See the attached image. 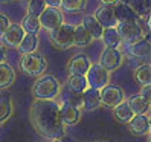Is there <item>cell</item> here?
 <instances>
[{
	"label": "cell",
	"instance_id": "cell-1",
	"mask_svg": "<svg viewBox=\"0 0 151 142\" xmlns=\"http://www.w3.org/2000/svg\"><path fill=\"white\" fill-rule=\"evenodd\" d=\"M31 122L43 138L61 139L64 136V124L54 99H35L31 105Z\"/></svg>",
	"mask_w": 151,
	"mask_h": 142
},
{
	"label": "cell",
	"instance_id": "cell-2",
	"mask_svg": "<svg viewBox=\"0 0 151 142\" xmlns=\"http://www.w3.org/2000/svg\"><path fill=\"white\" fill-rule=\"evenodd\" d=\"M61 84L54 75L43 74L32 86V95L35 99H55L60 95Z\"/></svg>",
	"mask_w": 151,
	"mask_h": 142
},
{
	"label": "cell",
	"instance_id": "cell-3",
	"mask_svg": "<svg viewBox=\"0 0 151 142\" xmlns=\"http://www.w3.org/2000/svg\"><path fill=\"white\" fill-rule=\"evenodd\" d=\"M73 28L72 25H60L58 28L49 31V38L55 48L69 49L73 46Z\"/></svg>",
	"mask_w": 151,
	"mask_h": 142
},
{
	"label": "cell",
	"instance_id": "cell-4",
	"mask_svg": "<svg viewBox=\"0 0 151 142\" xmlns=\"http://www.w3.org/2000/svg\"><path fill=\"white\" fill-rule=\"evenodd\" d=\"M20 66L24 74H28L31 76H40L44 74V70L47 67V63H46V58L41 54L32 52V54H26L22 58Z\"/></svg>",
	"mask_w": 151,
	"mask_h": 142
},
{
	"label": "cell",
	"instance_id": "cell-5",
	"mask_svg": "<svg viewBox=\"0 0 151 142\" xmlns=\"http://www.w3.org/2000/svg\"><path fill=\"white\" fill-rule=\"evenodd\" d=\"M114 28H116L121 40L127 44H131V43L140 40L142 34H144L142 32L140 20H137V22H119Z\"/></svg>",
	"mask_w": 151,
	"mask_h": 142
},
{
	"label": "cell",
	"instance_id": "cell-6",
	"mask_svg": "<svg viewBox=\"0 0 151 142\" xmlns=\"http://www.w3.org/2000/svg\"><path fill=\"white\" fill-rule=\"evenodd\" d=\"M86 79H87V86L92 89H102L109 84L110 81V72L107 69H104L99 63L96 64H90L87 74H86Z\"/></svg>",
	"mask_w": 151,
	"mask_h": 142
},
{
	"label": "cell",
	"instance_id": "cell-7",
	"mask_svg": "<svg viewBox=\"0 0 151 142\" xmlns=\"http://www.w3.org/2000/svg\"><path fill=\"white\" fill-rule=\"evenodd\" d=\"M99 98H101V104H104L105 107L114 109L118 104H121L125 99V93H124L121 87L107 84L105 87L99 89Z\"/></svg>",
	"mask_w": 151,
	"mask_h": 142
},
{
	"label": "cell",
	"instance_id": "cell-8",
	"mask_svg": "<svg viewBox=\"0 0 151 142\" xmlns=\"http://www.w3.org/2000/svg\"><path fill=\"white\" fill-rule=\"evenodd\" d=\"M122 61H124V55L119 50V48H105L99 57V64L104 69H107L109 72L121 67Z\"/></svg>",
	"mask_w": 151,
	"mask_h": 142
},
{
	"label": "cell",
	"instance_id": "cell-9",
	"mask_svg": "<svg viewBox=\"0 0 151 142\" xmlns=\"http://www.w3.org/2000/svg\"><path fill=\"white\" fill-rule=\"evenodd\" d=\"M38 22H40V26H43L44 29L52 31L58 28L60 25H63V14H61L58 8L46 6L43 9V12L38 15Z\"/></svg>",
	"mask_w": 151,
	"mask_h": 142
},
{
	"label": "cell",
	"instance_id": "cell-10",
	"mask_svg": "<svg viewBox=\"0 0 151 142\" xmlns=\"http://www.w3.org/2000/svg\"><path fill=\"white\" fill-rule=\"evenodd\" d=\"M58 110H60V116L64 125H75L81 118V110L76 109L75 105L70 102L64 101L63 104H58Z\"/></svg>",
	"mask_w": 151,
	"mask_h": 142
},
{
	"label": "cell",
	"instance_id": "cell-11",
	"mask_svg": "<svg viewBox=\"0 0 151 142\" xmlns=\"http://www.w3.org/2000/svg\"><path fill=\"white\" fill-rule=\"evenodd\" d=\"M23 37H24V31L22 28V25H19V23H9L8 29L2 35L3 43L6 44V46H11V48L19 46Z\"/></svg>",
	"mask_w": 151,
	"mask_h": 142
},
{
	"label": "cell",
	"instance_id": "cell-12",
	"mask_svg": "<svg viewBox=\"0 0 151 142\" xmlns=\"http://www.w3.org/2000/svg\"><path fill=\"white\" fill-rule=\"evenodd\" d=\"M95 19L98 20L102 28H114L118 25V20L114 17V11H113V6L110 5H102L98 8V11L95 14Z\"/></svg>",
	"mask_w": 151,
	"mask_h": 142
},
{
	"label": "cell",
	"instance_id": "cell-13",
	"mask_svg": "<svg viewBox=\"0 0 151 142\" xmlns=\"http://www.w3.org/2000/svg\"><path fill=\"white\" fill-rule=\"evenodd\" d=\"M88 67H90V61H88V57L84 54L73 55V58L69 61L67 66L70 75H83V76H86Z\"/></svg>",
	"mask_w": 151,
	"mask_h": 142
},
{
	"label": "cell",
	"instance_id": "cell-14",
	"mask_svg": "<svg viewBox=\"0 0 151 142\" xmlns=\"http://www.w3.org/2000/svg\"><path fill=\"white\" fill-rule=\"evenodd\" d=\"M128 124H130V128L133 131V135H136V136H145V135H148L150 128H151L150 118L147 116L145 113L134 115Z\"/></svg>",
	"mask_w": 151,
	"mask_h": 142
},
{
	"label": "cell",
	"instance_id": "cell-15",
	"mask_svg": "<svg viewBox=\"0 0 151 142\" xmlns=\"http://www.w3.org/2000/svg\"><path fill=\"white\" fill-rule=\"evenodd\" d=\"M113 11H114V17H116L118 23L119 22H137L140 17L131 9L130 5L125 3H116L113 6Z\"/></svg>",
	"mask_w": 151,
	"mask_h": 142
},
{
	"label": "cell",
	"instance_id": "cell-16",
	"mask_svg": "<svg viewBox=\"0 0 151 142\" xmlns=\"http://www.w3.org/2000/svg\"><path fill=\"white\" fill-rule=\"evenodd\" d=\"M14 112V101L12 96L8 92H0V125L9 119V116Z\"/></svg>",
	"mask_w": 151,
	"mask_h": 142
},
{
	"label": "cell",
	"instance_id": "cell-17",
	"mask_svg": "<svg viewBox=\"0 0 151 142\" xmlns=\"http://www.w3.org/2000/svg\"><path fill=\"white\" fill-rule=\"evenodd\" d=\"M150 41L147 38L142 37L140 40L134 41V43H131L130 46H128V52H130V55L133 57H136V58H147L150 57Z\"/></svg>",
	"mask_w": 151,
	"mask_h": 142
},
{
	"label": "cell",
	"instance_id": "cell-18",
	"mask_svg": "<svg viewBox=\"0 0 151 142\" xmlns=\"http://www.w3.org/2000/svg\"><path fill=\"white\" fill-rule=\"evenodd\" d=\"M83 99H84V109L86 110H95L101 105L99 90H98V89L87 87L83 92Z\"/></svg>",
	"mask_w": 151,
	"mask_h": 142
},
{
	"label": "cell",
	"instance_id": "cell-19",
	"mask_svg": "<svg viewBox=\"0 0 151 142\" xmlns=\"http://www.w3.org/2000/svg\"><path fill=\"white\" fill-rule=\"evenodd\" d=\"M81 25L86 28V31L90 34V37H92V38H95V40L101 38L104 28H102L99 23H98V20L95 19V15H86Z\"/></svg>",
	"mask_w": 151,
	"mask_h": 142
},
{
	"label": "cell",
	"instance_id": "cell-20",
	"mask_svg": "<svg viewBox=\"0 0 151 142\" xmlns=\"http://www.w3.org/2000/svg\"><path fill=\"white\" fill-rule=\"evenodd\" d=\"M17 48H19V50L23 55L32 54V52H35L37 48H38V37L34 35V34H24V37L22 38L20 44Z\"/></svg>",
	"mask_w": 151,
	"mask_h": 142
},
{
	"label": "cell",
	"instance_id": "cell-21",
	"mask_svg": "<svg viewBox=\"0 0 151 142\" xmlns=\"http://www.w3.org/2000/svg\"><path fill=\"white\" fill-rule=\"evenodd\" d=\"M113 113H114V118L119 122H124V124H128L131 121V118L134 116V113H133V110L128 105V101H125V99L113 109Z\"/></svg>",
	"mask_w": 151,
	"mask_h": 142
},
{
	"label": "cell",
	"instance_id": "cell-22",
	"mask_svg": "<svg viewBox=\"0 0 151 142\" xmlns=\"http://www.w3.org/2000/svg\"><path fill=\"white\" fill-rule=\"evenodd\" d=\"M92 37H90V34H88L86 31V28L83 25H78L73 28V44L78 48H86L88 46V44L92 43Z\"/></svg>",
	"mask_w": 151,
	"mask_h": 142
},
{
	"label": "cell",
	"instance_id": "cell-23",
	"mask_svg": "<svg viewBox=\"0 0 151 142\" xmlns=\"http://www.w3.org/2000/svg\"><path fill=\"white\" fill-rule=\"evenodd\" d=\"M101 38H102L104 44L107 48H119L121 43H122V40L119 37L116 28H104Z\"/></svg>",
	"mask_w": 151,
	"mask_h": 142
},
{
	"label": "cell",
	"instance_id": "cell-24",
	"mask_svg": "<svg viewBox=\"0 0 151 142\" xmlns=\"http://www.w3.org/2000/svg\"><path fill=\"white\" fill-rule=\"evenodd\" d=\"M15 79V72L14 69L8 63H0V89L9 87Z\"/></svg>",
	"mask_w": 151,
	"mask_h": 142
},
{
	"label": "cell",
	"instance_id": "cell-25",
	"mask_svg": "<svg viewBox=\"0 0 151 142\" xmlns=\"http://www.w3.org/2000/svg\"><path fill=\"white\" fill-rule=\"evenodd\" d=\"M128 105H130V109L133 110V113H134V115H142V113L148 112V109H150V101L145 99L144 96H140V95H134V96H133V98L128 101Z\"/></svg>",
	"mask_w": 151,
	"mask_h": 142
},
{
	"label": "cell",
	"instance_id": "cell-26",
	"mask_svg": "<svg viewBox=\"0 0 151 142\" xmlns=\"http://www.w3.org/2000/svg\"><path fill=\"white\" fill-rule=\"evenodd\" d=\"M67 86H69L70 90L76 92V93H83L86 89L88 87L87 86V79L83 75H70L69 81H67Z\"/></svg>",
	"mask_w": 151,
	"mask_h": 142
},
{
	"label": "cell",
	"instance_id": "cell-27",
	"mask_svg": "<svg viewBox=\"0 0 151 142\" xmlns=\"http://www.w3.org/2000/svg\"><path fill=\"white\" fill-rule=\"evenodd\" d=\"M22 28L24 31V34H34V35H37V32L40 31V22H38V17H35V15H26L24 17V20L22 23Z\"/></svg>",
	"mask_w": 151,
	"mask_h": 142
},
{
	"label": "cell",
	"instance_id": "cell-28",
	"mask_svg": "<svg viewBox=\"0 0 151 142\" xmlns=\"http://www.w3.org/2000/svg\"><path fill=\"white\" fill-rule=\"evenodd\" d=\"M134 78H136V81H137L140 86L150 84V81H151V67H150V64L139 66V67L134 70Z\"/></svg>",
	"mask_w": 151,
	"mask_h": 142
},
{
	"label": "cell",
	"instance_id": "cell-29",
	"mask_svg": "<svg viewBox=\"0 0 151 142\" xmlns=\"http://www.w3.org/2000/svg\"><path fill=\"white\" fill-rule=\"evenodd\" d=\"M128 5L139 17H148L150 15V0H130Z\"/></svg>",
	"mask_w": 151,
	"mask_h": 142
},
{
	"label": "cell",
	"instance_id": "cell-30",
	"mask_svg": "<svg viewBox=\"0 0 151 142\" xmlns=\"http://www.w3.org/2000/svg\"><path fill=\"white\" fill-rule=\"evenodd\" d=\"M86 3H87V0H61L60 6H63V9L69 12H75V11L84 9Z\"/></svg>",
	"mask_w": 151,
	"mask_h": 142
},
{
	"label": "cell",
	"instance_id": "cell-31",
	"mask_svg": "<svg viewBox=\"0 0 151 142\" xmlns=\"http://www.w3.org/2000/svg\"><path fill=\"white\" fill-rule=\"evenodd\" d=\"M44 8H46L44 0H29V3H28V14L38 17L43 12Z\"/></svg>",
	"mask_w": 151,
	"mask_h": 142
},
{
	"label": "cell",
	"instance_id": "cell-32",
	"mask_svg": "<svg viewBox=\"0 0 151 142\" xmlns=\"http://www.w3.org/2000/svg\"><path fill=\"white\" fill-rule=\"evenodd\" d=\"M64 101H67V102H70L72 105H75L76 109H84V99H83V93H76V92H73V93H70V96L67 99H64Z\"/></svg>",
	"mask_w": 151,
	"mask_h": 142
},
{
	"label": "cell",
	"instance_id": "cell-33",
	"mask_svg": "<svg viewBox=\"0 0 151 142\" xmlns=\"http://www.w3.org/2000/svg\"><path fill=\"white\" fill-rule=\"evenodd\" d=\"M8 26H9V20H8V17L0 14V37H2L3 32L8 29Z\"/></svg>",
	"mask_w": 151,
	"mask_h": 142
},
{
	"label": "cell",
	"instance_id": "cell-34",
	"mask_svg": "<svg viewBox=\"0 0 151 142\" xmlns=\"http://www.w3.org/2000/svg\"><path fill=\"white\" fill-rule=\"evenodd\" d=\"M140 96H144L145 99H151V87L150 84H145V86H142V90H140Z\"/></svg>",
	"mask_w": 151,
	"mask_h": 142
},
{
	"label": "cell",
	"instance_id": "cell-35",
	"mask_svg": "<svg viewBox=\"0 0 151 142\" xmlns=\"http://www.w3.org/2000/svg\"><path fill=\"white\" fill-rule=\"evenodd\" d=\"M44 3L50 8H58L61 5V0H44Z\"/></svg>",
	"mask_w": 151,
	"mask_h": 142
},
{
	"label": "cell",
	"instance_id": "cell-36",
	"mask_svg": "<svg viewBox=\"0 0 151 142\" xmlns=\"http://www.w3.org/2000/svg\"><path fill=\"white\" fill-rule=\"evenodd\" d=\"M102 5H110V6H114L118 3V0H101Z\"/></svg>",
	"mask_w": 151,
	"mask_h": 142
},
{
	"label": "cell",
	"instance_id": "cell-37",
	"mask_svg": "<svg viewBox=\"0 0 151 142\" xmlns=\"http://www.w3.org/2000/svg\"><path fill=\"white\" fill-rule=\"evenodd\" d=\"M5 61V49L0 46V63H3Z\"/></svg>",
	"mask_w": 151,
	"mask_h": 142
},
{
	"label": "cell",
	"instance_id": "cell-38",
	"mask_svg": "<svg viewBox=\"0 0 151 142\" xmlns=\"http://www.w3.org/2000/svg\"><path fill=\"white\" fill-rule=\"evenodd\" d=\"M118 3H125V5H128L130 0H118Z\"/></svg>",
	"mask_w": 151,
	"mask_h": 142
},
{
	"label": "cell",
	"instance_id": "cell-39",
	"mask_svg": "<svg viewBox=\"0 0 151 142\" xmlns=\"http://www.w3.org/2000/svg\"><path fill=\"white\" fill-rule=\"evenodd\" d=\"M52 142H63L61 139H52Z\"/></svg>",
	"mask_w": 151,
	"mask_h": 142
}]
</instances>
